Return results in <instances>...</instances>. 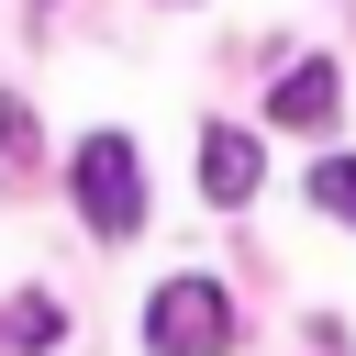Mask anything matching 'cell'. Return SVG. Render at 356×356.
<instances>
[{"label":"cell","mask_w":356,"mask_h":356,"mask_svg":"<svg viewBox=\"0 0 356 356\" xmlns=\"http://www.w3.org/2000/svg\"><path fill=\"white\" fill-rule=\"evenodd\" d=\"M56 345H67V312H56L44 289L0 300V356H56Z\"/></svg>","instance_id":"5"},{"label":"cell","mask_w":356,"mask_h":356,"mask_svg":"<svg viewBox=\"0 0 356 356\" xmlns=\"http://www.w3.org/2000/svg\"><path fill=\"white\" fill-rule=\"evenodd\" d=\"M267 122H278V134H323V122H334V67L300 56V67L267 89Z\"/></svg>","instance_id":"3"},{"label":"cell","mask_w":356,"mask_h":356,"mask_svg":"<svg viewBox=\"0 0 356 356\" xmlns=\"http://www.w3.org/2000/svg\"><path fill=\"white\" fill-rule=\"evenodd\" d=\"M200 189H211V211H234V200H256V134H234V122H211V134H200Z\"/></svg>","instance_id":"4"},{"label":"cell","mask_w":356,"mask_h":356,"mask_svg":"<svg viewBox=\"0 0 356 356\" xmlns=\"http://www.w3.org/2000/svg\"><path fill=\"white\" fill-rule=\"evenodd\" d=\"M234 345V300L222 278H167L145 300V356H222Z\"/></svg>","instance_id":"2"},{"label":"cell","mask_w":356,"mask_h":356,"mask_svg":"<svg viewBox=\"0 0 356 356\" xmlns=\"http://www.w3.org/2000/svg\"><path fill=\"white\" fill-rule=\"evenodd\" d=\"M312 200H323L334 222H356V156H323V167H312Z\"/></svg>","instance_id":"6"},{"label":"cell","mask_w":356,"mask_h":356,"mask_svg":"<svg viewBox=\"0 0 356 356\" xmlns=\"http://www.w3.org/2000/svg\"><path fill=\"white\" fill-rule=\"evenodd\" d=\"M67 189H78V222L89 234H145V156H134V134H89L78 156H67Z\"/></svg>","instance_id":"1"},{"label":"cell","mask_w":356,"mask_h":356,"mask_svg":"<svg viewBox=\"0 0 356 356\" xmlns=\"http://www.w3.org/2000/svg\"><path fill=\"white\" fill-rule=\"evenodd\" d=\"M0 156H33V111H22L11 89H0Z\"/></svg>","instance_id":"7"}]
</instances>
